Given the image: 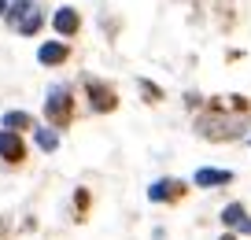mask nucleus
Returning a JSON list of instances; mask_svg holds the SVG:
<instances>
[{
	"label": "nucleus",
	"mask_w": 251,
	"mask_h": 240,
	"mask_svg": "<svg viewBox=\"0 0 251 240\" xmlns=\"http://www.w3.org/2000/svg\"><path fill=\"white\" fill-rule=\"evenodd\" d=\"M196 126H200V133L211 137V140H233V137H240V133H244V118H229V115H222V111L203 115Z\"/></svg>",
	"instance_id": "nucleus-1"
},
{
	"label": "nucleus",
	"mask_w": 251,
	"mask_h": 240,
	"mask_svg": "<svg viewBox=\"0 0 251 240\" xmlns=\"http://www.w3.org/2000/svg\"><path fill=\"white\" fill-rule=\"evenodd\" d=\"M8 23L15 26L19 33H26V37H33V33L41 30V11L33 0H15V4H8Z\"/></svg>",
	"instance_id": "nucleus-2"
},
{
	"label": "nucleus",
	"mask_w": 251,
	"mask_h": 240,
	"mask_svg": "<svg viewBox=\"0 0 251 240\" xmlns=\"http://www.w3.org/2000/svg\"><path fill=\"white\" fill-rule=\"evenodd\" d=\"M45 115H48V122H52V126L67 122V115H71V93H67L63 85H52V89H48V104H45Z\"/></svg>",
	"instance_id": "nucleus-3"
},
{
	"label": "nucleus",
	"mask_w": 251,
	"mask_h": 240,
	"mask_svg": "<svg viewBox=\"0 0 251 240\" xmlns=\"http://www.w3.org/2000/svg\"><path fill=\"white\" fill-rule=\"evenodd\" d=\"M115 89L111 85H103V81H89V104H93L96 111H111L115 107Z\"/></svg>",
	"instance_id": "nucleus-4"
},
{
	"label": "nucleus",
	"mask_w": 251,
	"mask_h": 240,
	"mask_svg": "<svg viewBox=\"0 0 251 240\" xmlns=\"http://www.w3.org/2000/svg\"><path fill=\"white\" fill-rule=\"evenodd\" d=\"M181 192H185V185H181V181L163 178V181H155V185L148 188V200H151V203H163V200H177Z\"/></svg>",
	"instance_id": "nucleus-5"
},
{
	"label": "nucleus",
	"mask_w": 251,
	"mask_h": 240,
	"mask_svg": "<svg viewBox=\"0 0 251 240\" xmlns=\"http://www.w3.org/2000/svg\"><path fill=\"white\" fill-rule=\"evenodd\" d=\"M26 155V148H23V140H19V133H0V159H8V163H19Z\"/></svg>",
	"instance_id": "nucleus-6"
},
{
	"label": "nucleus",
	"mask_w": 251,
	"mask_h": 240,
	"mask_svg": "<svg viewBox=\"0 0 251 240\" xmlns=\"http://www.w3.org/2000/svg\"><path fill=\"white\" fill-rule=\"evenodd\" d=\"M222 222H226L229 229H240V233L251 237V218H248V211H244L240 203H229V207L222 211Z\"/></svg>",
	"instance_id": "nucleus-7"
},
{
	"label": "nucleus",
	"mask_w": 251,
	"mask_h": 240,
	"mask_svg": "<svg viewBox=\"0 0 251 240\" xmlns=\"http://www.w3.org/2000/svg\"><path fill=\"white\" fill-rule=\"evenodd\" d=\"M52 26H55L59 33H67V37H71V33H78L81 19H78V11H74V8H59V11H55V19H52Z\"/></svg>",
	"instance_id": "nucleus-8"
},
{
	"label": "nucleus",
	"mask_w": 251,
	"mask_h": 240,
	"mask_svg": "<svg viewBox=\"0 0 251 240\" xmlns=\"http://www.w3.org/2000/svg\"><path fill=\"white\" fill-rule=\"evenodd\" d=\"M37 59L45 63V67H55V63L67 59V45H63V41H48V45L37 48Z\"/></svg>",
	"instance_id": "nucleus-9"
},
{
	"label": "nucleus",
	"mask_w": 251,
	"mask_h": 240,
	"mask_svg": "<svg viewBox=\"0 0 251 240\" xmlns=\"http://www.w3.org/2000/svg\"><path fill=\"white\" fill-rule=\"evenodd\" d=\"M229 181H233V174H229V170H211V166L196 170V185H200V188H211V185H229Z\"/></svg>",
	"instance_id": "nucleus-10"
},
{
	"label": "nucleus",
	"mask_w": 251,
	"mask_h": 240,
	"mask_svg": "<svg viewBox=\"0 0 251 240\" xmlns=\"http://www.w3.org/2000/svg\"><path fill=\"white\" fill-rule=\"evenodd\" d=\"M4 130L19 133V130H37V126H33V118L26 115V111H8V115H4Z\"/></svg>",
	"instance_id": "nucleus-11"
},
{
	"label": "nucleus",
	"mask_w": 251,
	"mask_h": 240,
	"mask_svg": "<svg viewBox=\"0 0 251 240\" xmlns=\"http://www.w3.org/2000/svg\"><path fill=\"white\" fill-rule=\"evenodd\" d=\"M37 144L45 148V152H52V148L59 144V133L55 130H37Z\"/></svg>",
	"instance_id": "nucleus-12"
},
{
	"label": "nucleus",
	"mask_w": 251,
	"mask_h": 240,
	"mask_svg": "<svg viewBox=\"0 0 251 240\" xmlns=\"http://www.w3.org/2000/svg\"><path fill=\"white\" fill-rule=\"evenodd\" d=\"M141 93L148 96V100H159V96H163V93H159V85H151V81H141Z\"/></svg>",
	"instance_id": "nucleus-13"
},
{
	"label": "nucleus",
	"mask_w": 251,
	"mask_h": 240,
	"mask_svg": "<svg viewBox=\"0 0 251 240\" xmlns=\"http://www.w3.org/2000/svg\"><path fill=\"white\" fill-rule=\"evenodd\" d=\"M0 15H8V4H4V0H0Z\"/></svg>",
	"instance_id": "nucleus-14"
},
{
	"label": "nucleus",
	"mask_w": 251,
	"mask_h": 240,
	"mask_svg": "<svg viewBox=\"0 0 251 240\" xmlns=\"http://www.w3.org/2000/svg\"><path fill=\"white\" fill-rule=\"evenodd\" d=\"M222 240H236V237H233V233H226V237H222Z\"/></svg>",
	"instance_id": "nucleus-15"
}]
</instances>
